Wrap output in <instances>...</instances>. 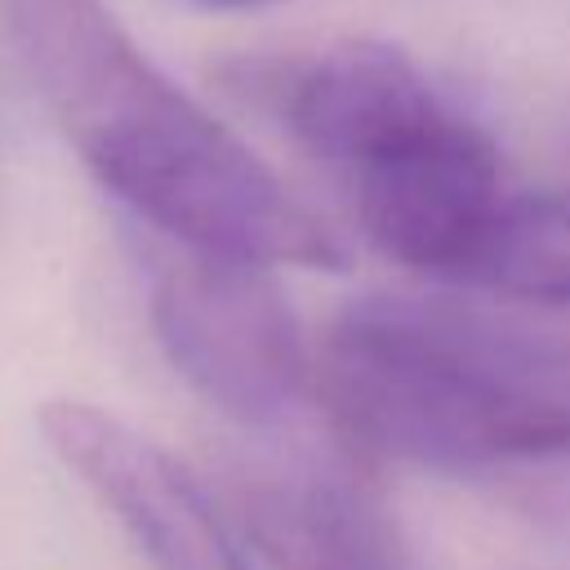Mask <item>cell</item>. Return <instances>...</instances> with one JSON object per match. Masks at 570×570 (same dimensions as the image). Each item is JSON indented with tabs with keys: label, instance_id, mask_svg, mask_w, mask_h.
<instances>
[{
	"label": "cell",
	"instance_id": "cell-7",
	"mask_svg": "<svg viewBox=\"0 0 570 570\" xmlns=\"http://www.w3.org/2000/svg\"><path fill=\"white\" fill-rule=\"evenodd\" d=\"M463 281L517 303L570 307V191L508 196Z\"/></svg>",
	"mask_w": 570,
	"mask_h": 570
},
{
	"label": "cell",
	"instance_id": "cell-8",
	"mask_svg": "<svg viewBox=\"0 0 570 570\" xmlns=\"http://www.w3.org/2000/svg\"><path fill=\"white\" fill-rule=\"evenodd\" d=\"M205 4H218V9H254V4H272V0H205Z\"/></svg>",
	"mask_w": 570,
	"mask_h": 570
},
{
	"label": "cell",
	"instance_id": "cell-6",
	"mask_svg": "<svg viewBox=\"0 0 570 570\" xmlns=\"http://www.w3.org/2000/svg\"><path fill=\"white\" fill-rule=\"evenodd\" d=\"M232 525L276 570H419L414 552L347 459H285L232 481Z\"/></svg>",
	"mask_w": 570,
	"mask_h": 570
},
{
	"label": "cell",
	"instance_id": "cell-4",
	"mask_svg": "<svg viewBox=\"0 0 570 570\" xmlns=\"http://www.w3.org/2000/svg\"><path fill=\"white\" fill-rule=\"evenodd\" d=\"M151 330L169 365L245 428L276 423L312 387V352L263 263L178 249L151 281Z\"/></svg>",
	"mask_w": 570,
	"mask_h": 570
},
{
	"label": "cell",
	"instance_id": "cell-5",
	"mask_svg": "<svg viewBox=\"0 0 570 570\" xmlns=\"http://www.w3.org/2000/svg\"><path fill=\"white\" fill-rule=\"evenodd\" d=\"M40 432L151 570H254L232 512L138 428L85 401H49Z\"/></svg>",
	"mask_w": 570,
	"mask_h": 570
},
{
	"label": "cell",
	"instance_id": "cell-1",
	"mask_svg": "<svg viewBox=\"0 0 570 570\" xmlns=\"http://www.w3.org/2000/svg\"><path fill=\"white\" fill-rule=\"evenodd\" d=\"M9 27L85 169L165 240L263 267H347L343 236L187 98L102 0H9Z\"/></svg>",
	"mask_w": 570,
	"mask_h": 570
},
{
	"label": "cell",
	"instance_id": "cell-3",
	"mask_svg": "<svg viewBox=\"0 0 570 570\" xmlns=\"http://www.w3.org/2000/svg\"><path fill=\"white\" fill-rule=\"evenodd\" d=\"M223 85L334 174L374 249L428 276H468L508 200L499 151L401 49L338 40L240 58Z\"/></svg>",
	"mask_w": 570,
	"mask_h": 570
},
{
	"label": "cell",
	"instance_id": "cell-2",
	"mask_svg": "<svg viewBox=\"0 0 570 570\" xmlns=\"http://www.w3.org/2000/svg\"><path fill=\"white\" fill-rule=\"evenodd\" d=\"M312 383L370 454L485 472L570 459V325L454 294H365L321 338Z\"/></svg>",
	"mask_w": 570,
	"mask_h": 570
}]
</instances>
